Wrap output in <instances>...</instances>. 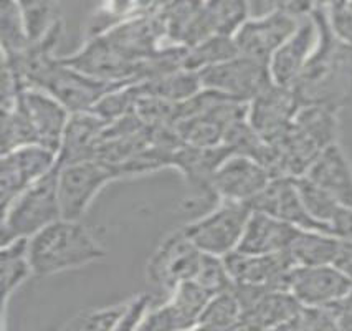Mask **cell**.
<instances>
[{"mask_svg": "<svg viewBox=\"0 0 352 331\" xmlns=\"http://www.w3.org/2000/svg\"><path fill=\"white\" fill-rule=\"evenodd\" d=\"M319 42L293 89L302 105H324L341 109L352 100V47L336 39L324 10L313 14Z\"/></svg>", "mask_w": 352, "mask_h": 331, "instance_id": "obj_1", "label": "cell"}, {"mask_svg": "<svg viewBox=\"0 0 352 331\" xmlns=\"http://www.w3.org/2000/svg\"><path fill=\"white\" fill-rule=\"evenodd\" d=\"M333 142H338V109L302 105L288 133L276 142H268L267 167L275 178H301Z\"/></svg>", "mask_w": 352, "mask_h": 331, "instance_id": "obj_2", "label": "cell"}, {"mask_svg": "<svg viewBox=\"0 0 352 331\" xmlns=\"http://www.w3.org/2000/svg\"><path fill=\"white\" fill-rule=\"evenodd\" d=\"M108 252L81 220L61 217L28 239L34 277L58 275L106 259Z\"/></svg>", "mask_w": 352, "mask_h": 331, "instance_id": "obj_3", "label": "cell"}, {"mask_svg": "<svg viewBox=\"0 0 352 331\" xmlns=\"http://www.w3.org/2000/svg\"><path fill=\"white\" fill-rule=\"evenodd\" d=\"M60 167V166H58ZM58 167L32 184L2 209V245L32 239L63 217L58 199Z\"/></svg>", "mask_w": 352, "mask_h": 331, "instance_id": "obj_4", "label": "cell"}, {"mask_svg": "<svg viewBox=\"0 0 352 331\" xmlns=\"http://www.w3.org/2000/svg\"><path fill=\"white\" fill-rule=\"evenodd\" d=\"M252 212L247 202L220 199L212 209L186 224L182 231L202 252L225 259L239 248Z\"/></svg>", "mask_w": 352, "mask_h": 331, "instance_id": "obj_5", "label": "cell"}, {"mask_svg": "<svg viewBox=\"0 0 352 331\" xmlns=\"http://www.w3.org/2000/svg\"><path fill=\"white\" fill-rule=\"evenodd\" d=\"M122 179L120 169L103 159H86L58 167V199L65 219L81 220L109 182Z\"/></svg>", "mask_w": 352, "mask_h": 331, "instance_id": "obj_6", "label": "cell"}, {"mask_svg": "<svg viewBox=\"0 0 352 331\" xmlns=\"http://www.w3.org/2000/svg\"><path fill=\"white\" fill-rule=\"evenodd\" d=\"M133 83H113L93 78L83 72H78L63 63L58 56L43 73L35 88L43 89L55 96L69 113L93 111V108L113 89Z\"/></svg>", "mask_w": 352, "mask_h": 331, "instance_id": "obj_7", "label": "cell"}, {"mask_svg": "<svg viewBox=\"0 0 352 331\" xmlns=\"http://www.w3.org/2000/svg\"><path fill=\"white\" fill-rule=\"evenodd\" d=\"M208 253L202 252L184 234L182 227L164 237L147 264V277L170 292L182 281H195Z\"/></svg>", "mask_w": 352, "mask_h": 331, "instance_id": "obj_8", "label": "cell"}, {"mask_svg": "<svg viewBox=\"0 0 352 331\" xmlns=\"http://www.w3.org/2000/svg\"><path fill=\"white\" fill-rule=\"evenodd\" d=\"M233 292L241 305L236 330H285L301 308L300 301L288 290L233 284Z\"/></svg>", "mask_w": 352, "mask_h": 331, "instance_id": "obj_9", "label": "cell"}, {"mask_svg": "<svg viewBox=\"0 0 352 331\" xmlns=\"http://www.w3.org/2000/svg\"><path fill=\"white\" fill-rule=\"evenodd\" d=\"M202 88L235 100L252 101L273 83L267 61L236 55L223 63L199 72Z\"/></svg>", "mask_w": 352, "mask_h": 331, "instance_id": "obj_10", "label": "cell"}, {"mask_svg": "<svg viewBox=\"0 0 352 331\" xmlns=\"http://www.w3.org/2000/svg\"><path fill=\"white\" fill-rule=\"evenodd\" d=\"M58 166V153L42 145H28L3 153L0 167L2 209Z\"/></svg>", "mask_w": 352, "mask_h": 331, "instance_id": "obj_11", "label": "cell"}, {"mask_svg": "<svg viewBox=\"0 0 352 331\" xmlns=\"http://www.w3.org/2000/svg\"><path fill=\"white\" fill-rule=\"evenodd\" d=\"M300 108L301 103L293 88L272 83L250 101L248 122L272 145L288 133Z\"/></svg>", "mask_w": 352, "mask_h": 331, "instance_id": "obj_12", "label": "cell"}, {"mask_svg": "<svg viewBox=\"0 0 352 331\" xmlns=\"http://www.w3.org/2000/svg\"><path fill=\"white\" fill-rule=\"evenodd\" d=\"M286 290L301 305L329 306L338 303L352 290V280L333 264L293 267Z\"/></svg>", "mask_w": 352, "mask_h": 331, "instance_id": "obj_13", "label": "cell"}, {"mask_svg": "<svg viewBox=\"0 0 352 331\" xmlns=\"http://www.w3.org/2000/svg\"><path fill=\"white\" fill-rule=\"evenodd\" d=\"M248 206L252 207V211L263 212L305 231H321L333 234L324 224L318 222L306 209L294 178L288 175L273 178L268 186L248 202Z\"/></svg>", "mask_w": 352, "mask_h": 331, "instance_id": "obj_14", "label": "cell"}, {"mask_svg": "<svg viewBox=\"0 0 352 331\" xmlns=\"http://www.w3.org/2000/svg\"><path fill=\"white\" fill-rule=\"evenodd\" d=\"M273 178L275 175L272 171L260 161L232 153L217 167L212 187L219 199L248 204L268 186Z\"/></svg>", "mask_w": 352, "mask_h": 331, "instance_id": "obj_15", "label": "cell"}, {"mask_svg": "<svg viewBox=\"0 0 352 331\" xmlns=\"http://www.w3.org/2000/svg\"><path fill=\"white\" fill-rule=\"evenodd\" d=\"M298 23L300 20L281 14V12L255 15V17H250L236 30L233 40H235L240 55L270 63L273 53L296 30Z\"/></svg>", "mask_w": 352, "mask_h": 331, "instance_id": "obj_16", "label": "cell"}, {"mask_svg": "<svg viewBox=\"0 0 352 331\" xmlns=\"http://www.w3.org/2000/svg\"><path fill=\"white\" fill-rule=\"evenodd\" d=\"M319 42V28L313 15L300 20L296 30L270 58V75L273 83L293 88L309 63Z\"/></svg>", "mask_w": 352, "mask_h": 331, "instance_id": "obj_17", "label": "cell"}, {"mask_svg": "<svg viewBox=\"0 0 352 331\" xmlns=\"http://www.w3.org/2000/svg\"><path fill=\"white\" fill-rule=\"evenodd\" d=\"M233 284L286 290L288 275L294 267L286 252L248 253L235 250L223 259Z\"/></svg>", "mask_w": 352, "mask_h": 331, "instance_id": "obj_18", "label": "cell"}, {"mask_svg": "<svg viewBox=\"0 0 352 331\" xmlns=\"http://www.w3.org/2000/svg\"><path fill=\"white\" fill-rule=\"evenodd\" d=\"M20 100L34 125L40 145L58 153L72 113L55 96L38 88L23 87Z\"/></svg>", "mask_w": 352, "mask_h": 331, "instance_id": "obj_19", "label": "cell"}, {"mask_svg": "<svg viewBox=\"0 0 352 331\" xmlns=\"http://www.w3.org/2000/svg\"><path fill=\"white\" fill-rule=\"evenodd\" d=\"M109 122L93 111L73 113L58 151V164L96 159Z\"/></svg>", "mask_w": 352, "mask_h": 331, "instance_id": "obj_20", "label": "cell"}, {"mask_svg": "<svg viewBox=\"0 0 352 331\" xmlns=\"http://www.w3.org/2000/svg\"><path fill=\"white\" fill-rule=\"evenodd\" d=\"M305 175L334 201L352 209V166L339 142L327 146Z\"/></svg>", "mask_w": 352, "mask_h": 331, "instance_id": "obj_21", "label": "cell"}, {"mask_svg": "<svg viewBox=\"0 0 352 331\" xmlns=\"http://www.w3.org/2000/svg\"><path fill=\"white\" fill-rule=\"evenodd\" d=\"M301 231L302 228L283 220L253 211L236 250L248 253L286 252Z\"/></svg>", "mask_w": 352, "mask_h": 331, "instance_id": "obj_22", "label": "cell"}, {"mask_svg": "<svg viewBox=\"0 0 352 331\" xmlns=\"http://www.w3.org/2000/svg\"><path fill=\"white\" fill-rule=\"evenodd\" d=\"M167 0H103L86 32V39L103 35L121 23L157 14Z\"/></svg>", "mask_w": 352, "mask_h": 331, "instance_id": "obj_23", "label": "cell"}, {"mask_svg": "<svg viewBox=\"0 0 352 331\" xmlns=\"http://www.w3.org/2000/svg\"><path fill=\"white\" fill-rule=\"evenodd\" d=\"M0 265H2V313H0L2 325L0 328L6 330V314L10 297L34 275L30 257H28V239L3 244L2 252H0Z\"/></svg>", "mask_w": 352, "mask_h": 331, "instance_id": "obj_24", "label": "cell"}, {"mask_svg": "<svg viewBox=\"0 0 352 331\" xmlns=\"http://www.w3.org/2000/svg\"><path fill=\"white\" fill-rule=\"evenodd\" d=\"M136 87L139 95L161 98L170 103H184L202 89V81L197 72L177 68L166 75L138 83Z\"/></svg>", "mask_w": 352, "mask_h": 331, "instance_id": "obj_25", "label": "cell"}, {"mask_svg": "<svg viewBox=\"0 0 352 331\" xmlns=\"http://www.w3.org/2000/svg\"><path fill=\"white\" fill-rule=\"evenodd\" d=\"M341 239L321 231H302L286 250L294 267L334 264Z\"/></svg>", "mask_w": 352, "mask_h": 331, "instance_id": "obj_26", "label": "cell"}, {"mask_svg": "<svg viewBox=\"0 0 352 331\" xmlns=\"http://www.w3.org/2000/svg\"><path fill=\"white\" fill-rule=\"evenodd\" d=\"M236 55L240 53L233 36L210 35L194 47L186 48L182 56V68L199 73Z\"/></svg>", "mask_w": 352, "mask_h": 331, "instance_id": "obj_27", "label": "cell"}, {"mask_svg": "<svg viewBox=\"0 0 352 331\" xmlns=\"http://www.w3.org/2000/svg\"><path fill=\"white\" fill-rule=\"evenodd\" d=\"M28 145L40 142L19 93L17 98L2 103V154Z\"/></svg>", "mask_w": 352, "mask_h": 331, "instance_id": "obj_28", "label": "cell"}, {"mask_svg": "<svg viewBox=\"0 0 352 331\" xmlns=\"http://www.w3.org/2000/svg\"><path fill=\"white\" fill-rule=\"evenodd\" d=\"M204 12L212 35L233 36L252 17L250 0H206Z\"/></svg>", "mask_w": 352, "mask_h": 331, "instance_id": "obj_29", "label": "cell"}, {"mask_svg": "<svg viewBox=\"0 0 352 331\" xmlns=\"http://www.w3.org/2000/svg\"><path fill=\"white\" fill-rule=\"evenodd\" d=\"M174 129L186 145L199 146V148H214L223 145L225 133H227V126L207 113L182 118L175 122Z\"/></svg>", "mask_w": 352, "mask_h": 331, "instance_id": "obj_30", "label": "cell"}, {"mask_svg": "<svg viewBox=\"0 0 352 331\" xmlns=\"http://www.w3.org/2000/svg\"><path fill=\"white\" fill-rule=\"evenodd\" d=\"M241 318V305L236 293L230 288L220 290L212 295L200 314L199 330H236Z\"/></svg>", "mask_w": 352, "mask_h": 331, "instance_id": "obj_31", "label": "cell"}, {"mask_svg": "<svg viewBox=\"0 0 352 331\" xmlns=\"http://www.w3.org/2000/svg\"><path fill=\"white\" fill-rule=\"evenodd\" d=\"M214 293L197 281H182L170 290L167 301L182 320L184 330H195L200 314Z\"/></svg>", "mask_w": 352, "mask_h": 331, "instance_id": "obj_32", "label": "cell"}, {"mask_svg": "<svg viewBox=\"0 0 352 331\" xmlns=\"http://www.w3.org/2000/svg\"><path fill=\"white\" fill-rule=\"evenodd\" d=\"M0 36L2 55H15L32 43L22 10L15 0H0Z\"/></svg>", "mask_w": 352, "mask_h": 331, "instance_id": "obj_33", "label": "cell"}, {"mask_svg": "<svg viewBox=\"0 0 352 331\" xmlns=\"http://www.w3.org/2000/svg\"><path fill=\"white\" fill-rule=\"evenodd\" d=\"M15 2L22 10L32 42L43 39L60 20L56 0H15Z\"/></svg>", "mask_w": 352, "mask_h": 331, "instance_id": "obj_34", "label": "cell"}, {"mask_svg": "<svg viewBox=\"0 0 352 331\" xmlns=\"http://www.w3.org/2000/svg\"><path fill=\"white\" fill-rule=\"evenodd\" d=\"M126 301L114 303L101 308H86L72 317L63 325V330L80 331V330H118L124 314Z\"/></svg>", "mask_w": 352, "mask_h": 331, "instance_id": "obj_35", "label": "cell"}, {"mask_svg": "<svg viewBox=\"0 0 352 331\" xmlns=\"http://www.w3.org/2000/svg\"><path fill=\"white\" fill-rule=\"evenodd\" d=\"M294 179H296L298 189H300V194L306 209L309 211V214L313 215L318 222L324 224V226L331 231L329 224L336 215V212L339 211V207H342L341 204L334 201L324 189H321L318 184H314L311 179L306 178V175Z\"/></svg>", "mask_w": 352, "mask_h": 331, "instance_id": "obj_36", "label": "cell"}, {"mask_svg": "<svg viewBox=\"0 0 352 331\" xmlns=\"http://www.w3.org/2000/svg\"><path fill=\"white\" fill-rule=\"evenodd\" d=\"M285 330H339L333 306L301 305Z\"/></svg>", "mask_w": 352, "mask_h": 331, "instance_id": "obj_37", "label": "cell"}, {"mask_svg": "<svg viewBox=\"0 0 352 331\" xmlns=\"http://www.w3.org/2000/svg\"><path fill=\"white\" fill-rule=\"evenodd\" d=\"M327 23L336 39L352 47V7L347 0H339L326 9Z\"/></svg>", "mask_w": 352, "mask_h": 331, "instance_id": "obj_38", "label": "cell"}, {"mask_svg": "<svg viewBox=\"0 0 352 331\" xmlns=\"http://www.w3.org/2000/svg\"><path fill=\"white\" fill-rule=\"evenodd\" d=\"M153 306L154 298L153 295H147V293H141V295L126 300L124 314H122V320L118 330H139Z\"/></svg>", "mask_w": 352, "mask_h": 331, "instance_id": "obj_39", "label": "cell"}, {"mask_svg": "<svg viewBox=\"0 0 352 331\" xmlns=\"http://www.w3.org/2000/svg\"><path fill=\"white\" fill-rule=\"evenodd\" d=\"M331 232L336 237L344 240H352V209L349 207H339L336 215L329 224Z\"/></svg>", "mask_w": 352, "mask_h": 331, "instance_id": "obj_40", "label": "cell"}, {"mask_svg": "<svg viewBox=\"0 0 352 331\" xmlns=\"http://www.w3.org/2000/svg\"><path fill=\"white\" fill-rule=\"evenodd\" d=\"M333 265H336L344 275L349 277L352 280V240L341 239L339 252L338 255H336Z\"/></svg>", "mask_w": 352, "mask_h": 331, "instance_id": "obj_41", "label": "cell"}, {"mask_svg": "<svg viewBox=\"0 0 352 331\" xmlns=\"http://www.w3.org/2000/svg\"><path fill=\"white\" fill-rule=\"evenodd\" d=\"M347 3H349V6L352 7V0H347Z\"/></svg>", "mask_w": 352, "mask_h": 331, "instance_id": "obj_42", "label": "cell"}]
</instances>
